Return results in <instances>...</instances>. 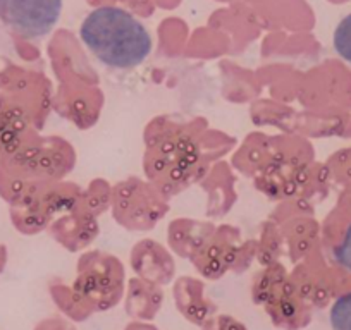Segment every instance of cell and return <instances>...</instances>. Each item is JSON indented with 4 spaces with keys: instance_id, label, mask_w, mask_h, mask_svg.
I'll return each instance as SVG.
<instances>
[{
    "instance_id": "obj_4",
    "label": "cell",
    "mask_w": 351,
    "mask_h": 330,
    "mask_svg": "<svg viewBox=\"0 0 351 330\" xmlns=\"http://www.w3.org/2000/svg\"><path fill=\"white\" fill-rule=\"evenodd\" d=\"M334 50L341 59L351 64V14L344 16L337 25L332 36Z\"/></svg>"
},
{
    "instance_id": "obj_5",
    "label": "cell",
    "mask_w": 351,
    "mask_h": 330,
    "mask_svg": "<svg viewBox=\"0 0 351 330\" xmlns=\"http://www.w3.org/2000/svg\"><path fill=\"white\" fill-rule=\"evenodd\" d=\"M334 257H336V262L341 267L346 268L348 272H351V224L348 225L343 239H341V242L337 244L336 251H334Z\"/></svg>"
},
{
    "instance_id": "obj_2",
    "label": "cell",
    "mask_w": 351,
    "mask_h": 330,
    "mask_svg": "<svg viewBox=\"0 0 351 330\" xmlns=\"http://www.w3.org/2000/svg\"><path fill=\"white\" fill-rule=\"evenodd\" d=\"M64 0H0V21L26 40L49 35L59 23Z\"/></svg>"
},
{
    "instance_id": "obj_6",
    "label": "cell",
    "mask_w": 351,
    "mask_h": 330,
    "mask_svg": "<svg viewBox=\"0 0 351 330\" xmlns=\"http://www.w3.org/2000/svg\"><path fill=\"white\" fill-rule=\"evenodd\" d=\"M221 330H245L243 327H239L238 323H224Z\"/></svg>"
},
{
    "instance_id": "obj_1",
    "label": "cell",
    "mask_w": 351,
    "mask_h": 330,
    "mask_svg": "<svg viewBox=\"0 0 351 330\" xmlns=\"http://www.w3.org/2000/svg\"><path fill=\"white\" fill-rule=\"evenodd\" d=\"M81 42L104 66L112 69H134L152 53V35L134 14L102 5L83 19Z\"/></svg>"
},
{
    "instance_id": "obj_3",
    "label": "cell",
    "mask_w": 351,
    "mask_h": 330,
    "mask_svg": "<svg viewBox=\"0 0 351 330\" xmlns=\"http://www.w3.org/2000/svg\"><path fill=\"white\" fill-rule=\"evenodd\" d=\"M329 323L332 330H351V291L341 294L332 303Z\"/></svg>"
}]
</instances>
